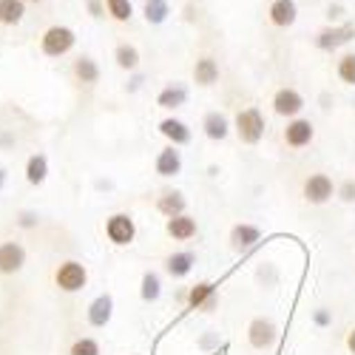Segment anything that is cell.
<instances>
[{
  "instance_id": "obj_1",
  "label": "cell",
  "mask_w": 355,
  "mask_h": 355,
  "mask_svg": "<svg viewBox=\"0 0 355 355\" xmlns=\"http://www.w3.org/2000/svg\"><path fill=\"white\" fill-rule=\"evenodd\" d=\"M233 131L239 137L242 145H259L264 131H268V120H264V114L256 108V105H248L236 114L233 120Z\"/></svg>"
},
{
  "instance_id": "obj_2",
  "label": "cell",
  "mask_w": 355,
  "mask_h": 355,
  "mask_svg": "<svg viewBox=\"0 0 355 355\" xmlns=\"http://www.w3.org/2000/svg\"><path fill=\"white\" fill-rule=\"evenodd\" d=\"M54 287L60 293H80L88 287V268L77 259H66L54 268Z\"/></svg>"
},
{
  "instance_id": "obj_3",
  "label": "cell",
  "mask_w": 355,
  "mask_h": 355,
  "mask_svg": "<svg viewBox=\"0 0 355 355\" xmlns=\"http://www.w3.org/2000/svg\"><path fill=\"white\" fill-rule=\"evenodd\" d=\"M74 43H77L74 28L57 23V26H49L46 32H43V37H40V51H43L46 57H51V60H57V57H66V54L74 49Z\"/></svg>"
},
{
  "instance_id": "obj_4",
  "label": "cell",
  "mask_w": 355,
  "mask_h": 355,
  "mask_svg": "<svg viewBox=\"0 0 355 355\" xmlns=\"http://www.w3.org/2000/svg\"><path fill=\"white\" fill-rule=\"evenodd\" d=\"M333 196H336V182L330 180L327 173L315 171V173H307L304 176V182H302V199L307 205H313V208H321V205L333 202Z\"/></svg>"
},
{
  "instance_id": "obj_5",
  "label": "cell",
  "mask_w": 355,
  "mask_h": 355,
  "mask_svg": "<svg viewBox=\"0 0 355 355\" xmlns=\"http://www.w3.org/2000/svg\"><path fill=\"white\" fill-rule=\"evenodd\" d=\"M105 239L114 245V248H128L134 245L137 239V222L131 214H111L105 219Z\"/></svg>"
},
{
  "instance_id": "obj_6",
  "label": "cell",
  "mask_w": 355,
  "mask_h": 355,
  "mask_svg": "<svg viewBox=\"0 0 355 355\" xmlns=\"http://www.w3.org/2000/svg\"><path fill=\"white\" fill-rule=\"evenodd\" d=\"M279 341V324L270 318V315H256L250 324H248V344L259 352L264 349H273Z\"/></svg>"
},
{
  "instance_id": "obj_7",
  "label": "cell",
  "mask_w": 355,
  "mask_h": 355,
  "mask_svg": "<svg viewBox=\"0 0 355 355\" xmlns=\"http://www.w3.org/2000/svg\"><path fill=\"white\" fill-rule=\"evenodd\" d=\"M185 307L193 313H216L219 310V287L214 282H196L188 287Z\"/></svg>"
},
{
  "instance_id": "obj_8",
  "label": "cell",
  "mask_w": 355,
  "mask_h": 355,
  "mask_svg": "<svg viewBox=\"0 0 355 355\" xmlns=\"http://www.w3.org/2000/svg\"><path fill=\"white\" fill-rule=\"evenodd\" d=\"M227 242H230V250L239 253V256H248L250 250L259 248L261 242V227L253 225V222H236L227 233Z\"/></svg>"
},
{
  "instance_id": "obj_9",
  "label": "cell",
  "mask_w": 355,
  "mask_h": 355,
  "mask_svg": "<svg viewBox=\"0 0 355 355\" xmlns=\"http://www.w3.org/2000/svg\"><path fill=\"white\" fill-rule=\"evenodd\" d=\"M352 40H355V23H333L315 35V49L318 51H338L341 46H347Z\"/></svg>"
},
{
  "instance_id": "obj_10",
  "label": "cell",
  "mask_w": 355,
  "mask_h": 355,
  "mask_svg": "<svg viewBox=\"0 0 355 355\" xmlns=\"http://www.w3.org/2000/svg\"><path fill=\"white\" fill-rule=\"evenodd\" d=\"M282 139H284L287 148H293V151H302V148L313 145L315 125L310 120H304V116H293V120H287V125L282 131Z\"/></svg>"
},
{
  "instance_id": "obj_11",
  "label": "cell",
  "mask_w": 355,
  "mask_h": 355,
  "mask_svg": "<svg viewBox=\"0 0 355 355\" xmlns=\"http://www.w3.org/2000/svg\"><path fill=\"white\" fill-rule=\"evenodd\" d=\"M273 114L276 116H284V120H293V116H299L302 111H304V97H302V92L299 88H293V85H282L279 92L273 94Z\"/></svg>"
},
{
  "instance_id": "obj_12",
  "label": "cell",
  "mask_w": 355,
  "mask_h": 355,
  "mask_svg": "<svg viewBox=\"0 0 355 355\" xmlns=\"http://www.w3.org/2000/svg\"><path fill=\"white\" fill-rule=\"evenodd\" d=\"M162 268H165V273H168L173 282H182V279H188V276L193 273V268H196V253H193V250H173V253L165 256Z\"/></svg>"
},
{
  "instance_id": "obj_13",
  "label": "cell",
  "mask_w": 355,
  "mask_h": 355,
  "mask_svg": "<svg viewBox=\"0 0 355 355\" xmlns=\"http://www.w3.org/2000/svg\"><path fill=\"white\" fill-rule=\"evenodd\" d=\"M26 268V248L15 239L0 242V276H15Z\"/></svg>"
},
{
  "instance_id": "obj_14",
  "label": "cell",
  "mask_w": 355,
  "mask_h": 355,
  "mask_svg": "<svg viewBox=\"0 0 355 355\" xmlns=\"http://www.w3.org/2000/svg\"><path fill=\"white\" fill-rule=\"evenodd\" d=\"M182 151L176 145H165L162 151L157 154L154 159V173L162 176V180H173V176H180L182 173Z\"/></svg>"
},
{
  "instance_id": "obj_15",
  "label": "cell",
  "mask_w": 355,
  "mask_h": 355,
  "mask_svg": "<svg viewBox=\"0 0 355 355\" xmlns=\"http://www.w3.org/2000/svg\"><path fill=\"white\" fill-rule=\"evenodd\" d=\"M85 318H88V324H92L94 330H105L111 324V318H114V295L111 293H100L97 299L88 304Z\"/></svg>"
},
{
  "instance_id": "obj_16",
  "label": "cell",
  "mask_w": 355,
  "mask_h": 355,
  "mask_svg": "<svg viewBox=\"0 0 355 355\" xmlns=\"http://www.w3.org/2000/svg\"><path fill=\"white\" fill-rule=\"evenodd\" d=\"M165 233L173 242H193L199 236V222L191 214H180L173 219H165Z\"/></svg>"
},
{
  "instance_id": "obj_17",
  "label": "cell",
  "mask_w": 355,
  "mask_h": 355,
  "mask_svg": "<svg viewBox=\"0 0 355 355\" xmlns=\"http://www.w3.org/2000/svg\"><path fill=\"white\" fill-rule=\"evenodd\" d=\"M159 134L168 139V145H176V148H182V145H191L193 139V131L188 123H182L180 116H165V120H159Z\"/></svg>"
},
{
  "instance_id": "obj_18",
  "label": "cell",
  "mask_w": 355,
  "mask_h": 355,
  "mask_svg": "<svg viewBox=\"0 0 355 355\" xmlns=\"http://www.w3.org/2000/svg\"><path fill=\"white\" fill-rule=\"evenodd\" d=\"M230 131H233V125H230V120H227V114H222V111H208L202 116V134L208 137L211 142H225L227 137H230Z\"/></svg>"
},
{
  "instance_id": "obj_19",
  "label": "cell",
  "mask_w": 355,
  "mask_h": 355,
  "mask_svg": "<svg viewBox=\"0 0 355 355\" xmlns=\"http://www.w3.org/2000/svg\"><path fill=\"white\" fill-rule=\"evenodd\" d=\"M268 20L276 28H290L295 20H299V3H295V0H270Z\"/></svg>"
},
{
  "instance_id": "obj_20",
  "label": "cell",
  "mask_w": 355,
  "mask_h": 355,
  "mask_svg": "<svg viewBox=\"0 0 355 355\" xmlns=\"http://www.w3.org/2000/svg\"><path fill=\"white\" fill-rule=\"evenodd\" d=\"M157 211L165 216V219H173L180 214H188V196L176 188H168L157 196Z\"/></svg>"
},
{
  "instance_id": "obj_21",
  "label": "cell",
  "mask_w": 355,
  "mask_h": 355,
  "mask_svg": "<svg viewBox=\"0 0 355 355\" xmlns=\"http://www.w3.org/2000/svg\"><path fill=\"white\" fill-rule=\"evenodd\" d=\"M188 85L185 83H168L162 85V92L157 94V108L162 111H176V108H182L188 105Z\"/></svg>"
},
{
  "instance_id": "obj_22",
  "label": "cell",
  "mask_w": 355,
  "mask_h": 355,
  "mask_svg": "<svg viewBox=\"0 0 355 355\" xmlns=\"http://www.w3.org/2000/svg\"><path fill=\"white\" fill-rule=\"evenodd\" d=\"M219 77H222L219 63L214 60L211 54L196 57V63H193V83H196L199 88H211V85H216V83H219Z\"/></svg>"
},
{
  "instance_id": "obj_23",
  "label": "cell",
  "mask_w": 355,
  "mask_h": 355,
  "mask_svg": "<svg viewBox=\"0 0 355 355\" xmlns=\"http://www.w3.org/2000/svg\"><path fill=\"white\" fill-rule=\"evenodd\" d=\"M71 74H74V80H77L80 85H97L103 71H100V66H97V60H94V57L80 54L77 60L71 63Z\"/></svg>"
},
{
  "instance_id": "obj_24",
  "label": "cell",
  "mask_w": 355,
  "mask_h": 355,
  "mask_svg": "<svg viewBox=\"0 0 355 355\" xmlns=\"http://www.w3.org/2000/svg\"><path fill=\"white\" fill-rule=\"evenodd\" d=\"M26 182L28 185H32V188H40L46 180H49V157L46 154H32V157H28L26 159Z\"/></svg>"
},
{
  "instance_id": "obj_25",
  "label": "cell",
  "mask_w": 355,
  "mask_h": 355,
  "mask_svg": "<svg viewBox=\"0 0 355 355\" xmlns=\"http://www.w3.org/2000/svg\"><path fill=\"white\" fill-rule=\"evenodd\" d=\"M139 299L145 304H157L162 299V276L157 270H145L139 279Z\"/></svg>"
},
{
  "instance_id": "obj_26",
  "label": "cell",
  "mask_w": 355,
  "mask_h": 355,
  "mask_svg": "<svg viewBox=\"0 0 355 355\" xmlns=\"http://www.w3.org/2000/svg\"><path fill=\"white\" fill-rule=\"evenodd\" d=\"M114 60H116V66H120L123 71H137L139 69V60H142V54H139V49L134 46V43H120L114 49Z\"/></svg>"
},
{
  "instance_id": "obj_27",
  "label": "cell",
  "mask_w": 355,
  "mask_h": 355,
  "mask_svg": "<svg viewBox=\"0 0 355 355\" xmlns=\"http://www.w3.org/2000/svg\"><path fill=\"white\" fill-rule=\"evenodd\" d=\"M253 276H256V284L261 290H276L279 282H282V273H279V268H276L273 261H259Z\"/></svg>"
},
{
  "instance_id": "obj_28",
  "label": "cell",
  "mask_w": 355,
  "mask_h": 355,
  "mask_svg": "<svg viewBox=\"0 0 355 355\" xmlns=\"http://www.w3.org/2000/svg\"><path fill=\"white\" fill-rule=\"evenodd\" d=\"M26 17L23 0H0V26H17Z\"/></svg>"
},
{
  "instance_id": "obj_29",
  "label": "cell",
  "mask_w": 355,
  "mask_h": 355,
  "mask_svg": "<svg viewBox=\"0 0 355 355\" xmlns=\"http://www.w3.org/2000/svg\"><path fill=\"white\" fill-rule=\"evenodd\" d=\"M142 15L151 26H162L168 20V15H171V6H168V0H145Z\"/></svg>"
},
{
  "instance_id": "obj_30",
  "label": "cell",
  "mask_w": 355,
  "mask_h": 355,
  "mask_svg": "<svg viewBox=\"0 0 355 355\" xmlns=\"http://www.w3.org/2000/svg\"><path fill=\"white\" fill-rule=\"evenodd\" d=\"M105 12L116 23H128L134 17V3L131 0H105Z\"/></svg>"
},
{
  "instance_id": "obj_31",
  "label": "cell",
  "mask_w": 355,
  "mask_h": 355,
  "mask_svg": "<svg viewBox=\"0 0 355 355\" xmlns=\"http://www.w3.org/2000/svg\"><path fill=\"white\" fill-rule=\"evenodd\" d=\"M336 77H338L344 85H355V51H347V54L338 57Z\"/></svg>"
},
{
  "instance_id": "obj_32",
  "label": "cell",
  "mask_w": 355,
  "mask_h": 355,
  "mask_svg": "<svg viewBox=\"0 0 355 355\" xmlns=\"http://www.w3.org/2000/svg\"><path fill=\"white\" fill-rule=\"evenodd\" d=\"M69 355H103V349H100V341H97V338L80 336V338H74V344L69 347Z\"/></svg>"
},
{
  "instance_id": "obj_33",
  "label": "cell",
  "mask_w": 355,
  "mask_h": 355,
  "mask_svg": "<svg viewBox=\"0 0 355 355\" xmlns=\"http://www.w3.org/2000/svg\"><path fill=\"white\" fill-rule=\"evenodd\" d=\"M219 347H222V336L216 330H205L196 336V349H202V352H214Z\"/></svg>"
},
{
  "instance_id": "obj_34",
  "label": "cell",
  "mask_w": 355,
  "mask_h": 355,
  "mask_svg": "<svg viewBox=\"0 0 355 355\" xmlns=\"http://www.w3.org/2000/svg\"><path fill=\"white\" fill-rule=\"evenodd\" d=\"M15 225L20 230H35V227H40V214L37 211H20L15 216Z\"/></svg>"
},
{
  "instance_id": "obj_35",
  "label": "cell",
  "mask_w": 355,
  "mask_h": 355,
  "mask_svg": "<svg viewBox=\"0 0 355 355\" xmlns=\"http://www.w3.org/2000/svg\"><path fill=\"white\" fill-rule=\"evenodd\" d=\"M310 321L315 324V327L327 330V327H333V310H330V307H315L313 315H310Z\"/></svg>"
},
{
  "instance_id": "obj_36",
  "label": "cell",
  "mask_w": 355,
  "mask_h": 355,
  "mask_svg": "<svg viewBox=\"0 0 355 355\" xmlns=\"http://www.w3.org/2000/svg\"><path fill=\"white\" fill-rule=\"evenodd\" d=\"M336 196L344 205H355V180H344L341 185H336Z\"/></svg>"
},
{
  "instance_id": "obj_37",
  "label": "cell",
  "mask_w": 355,
  "mask_h": 355,
  "mask_svg": "<svg viewBox=\"0 0 355 355\" xmlns=\"http://www.w3.org/2000/svg\"><path fill=\"white\" fill-rule=\"evenodd\" d=\"M85 6H88V15L92 17H103L105 15V0H85Z\"/></svg>"
},
{
  "instance_id": "obj_38",
  "label": "cell",
  "mask_w": 355,
  "mask_h": 355,
  "mask_svg": "<svg viewBox=\"0 0 355 355\" xmlns=\"http://www.w3.org/2000/svg\"><path fill=\"white\" fill-rule=\"evenodd\" d=\"M327 17H330V23H338L344 17V6L341 3H330L327 6Z\"/></svg>"
},
{
  "instance_id": "obj_39",
  "label": "cell",
  "mask_w": 355,
  "mask_h": 355,
  "mask_svg": "<svg viewBox=\"0 0 355 355\" xmlns=\"http://www.w3.org/2000/svg\"><path fill=\"white\" fill-rule=\"evenodd\" d=\"M142 83H145V77H142V74H134V77H131V83L125 85V88H128V94L139 92V88H142Z\"/></svg>"
},
{
  "instance_id": "obj_40",
  "label": "cell",
  "mask_w": 355,
  "mask_h": 355,
  "mask_svg": "<svg viewBox=\"0 0 355 355\" xmlns=\"http://www.w3.org/2000/svg\"><path fill=\"white\" fill-rule=\"evenodd\" d=\"M17 139H15V134H0V148H12Z\"/></svg>"
},
{
  "instance_id": "obj_41",
  "label": "cell",
  "mask_w": 355,
  "mask_h": 355,
  "mask_svg": "<svg viewBox=\"0 0 355 355\" xmlns=\"http://www.w3.org/2000/svg\"><path fill=\"white\" fill-rule=\"evenodd\" d=\"M94 188H97V191H111V188H114V182H111V180H97V182H94Z\"/></svg>"
},
{
  "instance_id": "obj_42",
  "label": "cell",
  "mask_w": 355,
  "mask_h": 355,
  "mask_svg": "<svg viewBox=\"0 0 355 355\" xmlns=\"http://www.w3.org/2000/svg\"><path fill=\"white\" fill-rule=\"evenodd\" d=\"M347 349H349V352L355 355V327H352V330L347 333Z\"/></svg>"
},
{
  "instance_id": "obj_43",
  "label": "cell",
  "mask_w": 355,
  "mask_h": 355,
  "mask_svg": "<svg viewBox=\"0 0 355 355\" xmlns=\"http://www.w3.org/2000/svg\"><path fill=\"white\" fill-rule=\"evenodd\" d=\"M6 182H9V171H6V168H0V193H3Z\"/></svg>"
},
{
  "instance_id": "obj_44",
  "label": "cell",
  "mask_w": 355,
  "mask_h": 355,
  "mask_svg": "<svg viewBox=\"0 0 355 355\" xmlns=\"http://www.w3.org/2000/svg\"><path fill=\"white\" fill-rule=\"evenodd\" d=\"M23 3H43V0H23Z\"/></svg>"
},
{
  "instance_id": "obj_45",
  "label": "cell",
  "mask_w": 355,
  "mask_h": 355,
  "mask_svg": "<svg viewBox=\"0 0 355 355\" xmlns=\"http://www.w3.org/2000/svg\"><path fill=\"white\" fill-rule=\"evenodd\" d=\"M134 355H139V352H134Z\"/></svg>"
}]
</instances>
